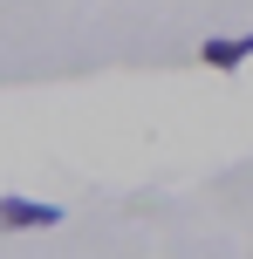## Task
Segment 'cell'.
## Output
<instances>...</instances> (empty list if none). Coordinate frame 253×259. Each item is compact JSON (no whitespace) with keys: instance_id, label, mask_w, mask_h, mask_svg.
Wrapping results in <instances>:
<instances>
[{"instance_id":"obj_1","label":"cell","mask_w":253,"mask_h":259,"mask_svg":"<svg viewBox=\"0 0 253 259\" xmlns=\"http://www.w3.org/2000/svg\"><path fill=\"white\" fill-rule=\"evenodd\" d=\"M62 211L41 205V198H0V232H34V225H55Z\"/></svg>"},{"instance_id":"obj_2","label":"cell","mask_w":253,"mask_h":259,"mask_svg":"<svg viewBox=\"0 0 253 259\" xmlns=\"http://www.w3.org/2000/svg\"><path fill=\"white\" fill-rule=\"evenodd\" d=\"M246 55H253V34H233V41H205V48H199V62H205V68H219V75H233Z\"/></svg>"}]
</instances>
